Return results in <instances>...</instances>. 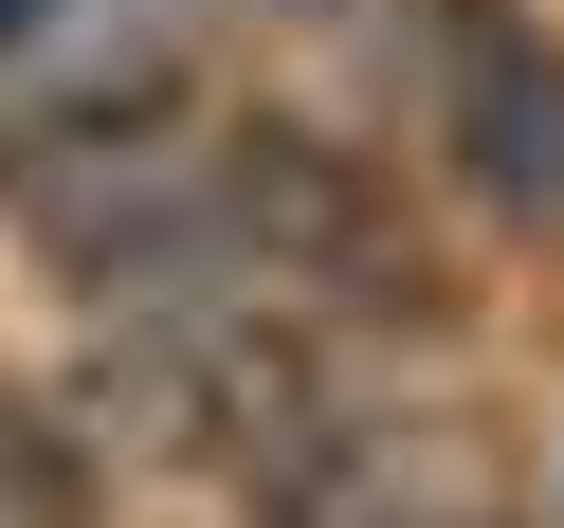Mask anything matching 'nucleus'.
<instances>
[{"mask_svg":"<svg viewBox=\"0 0 564 528\" xmlns=\"http://www.w3.org/2000/svg\"><path fill=\"white\" fill-rule=\"evenodd\" d=\"M401 74L419 128H437L455 201L510 237H564V37L510 19V0H401Z\"/></svg>","mask_w":564,"mask_h":528,"instance_id":"nucleus-1","label":"nucleus"},{"mask_svg":"<svg viewBox=\"0 0 564 528\" xmlns=\"http://www.w3.org/2000/svg\"><path fill=\"white\" fill-rule=\"evenodd\" d=\"M528 528H564V438H546V474H528Z\"/></svg>","mask_w":564,"mask_h":528,"instance_id":"nucleus-2","label":"nucleus"}]
</instances>
